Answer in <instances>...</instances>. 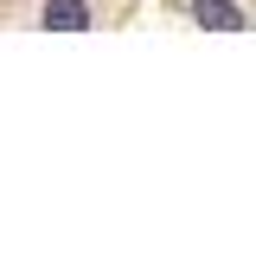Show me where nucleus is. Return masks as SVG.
Returning a JSON list of instances; mask_svg holds the SVG:
<instances>
[{
	"mask_svg": "<svg viewBox=\"0 0 256 256\" xmlns=\"http://www.w3.org/2000/svg\"><path fill=\"white\" fill-rule=\"evenodd\" d=\"M192 20L212 32H244V13L230 6V0H192Z\"/></svg>",
	"mask_w": 256,
	"mask_h": 256,
	"instance_id": "1",
	"label": "nucleus"
},
{
	"mask_svg": "<svg viewBox=\"0 0 256 256\" xmlns=\"http://www.w3.org/2000/svg\"><path fill=\"white\" fill-rule=\"evenodd\" d=\"M45 26L52 32H84L90 26V6L84 0H45Z\"/></svg>",
	"mask_w": 256,
	"mask_h": 256,
	"instance_id": "2",
	"label": "nucleus"
}]
</instances>
